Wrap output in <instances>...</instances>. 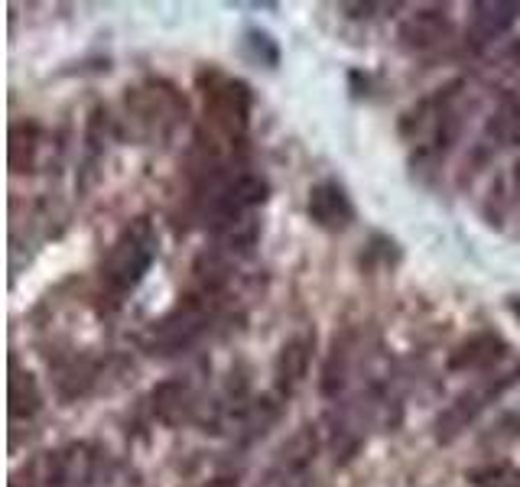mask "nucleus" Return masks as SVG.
<instances>
[{
  "label": "nucleus",
  "instance_id": "obj_1",
  "mask_svg": "<svg viewBox=\"0 0 520 487\" xmlns=\"http://www.w3.org/2000/svg\"><path fill=\"white\" fill-rule=\"evenodd\" d=\"M156 231L147 218H137L117 234V241L111 244L108 257H104L101 267V283L108 286V293L124 296L130 289H137L140 280L147 276V270L156 260Z\"/></svg>",
  "mask_w": 520,
  "mask_h": 487
},
{
  "label": "nucleus",
  "instance_id": "obj_2",
  "mask_svg": "<svg viewBox=\"0 0 520 487\" xmlns=\"http://www.w3.org/2000/svg\"><path fill=\"white\" fill-rule=\"evenodd\" d=\"M212 293L208 289H202L199 296H189V299H182L179 306L163 315L160 322H153L150 328V335H147V345L153 348V354L160 351V354H173L179 348H186L195 341V335L202 332L205 322H208V315H212Z\"/></svg>",
  "mask_w": 520,
  "mask_h": 487
},
{
  "label": "nucleus",
  "instance_id": "obj_3",
  "mask_svg": "<svg viewBox=\"0 0 520 487\" xmlns=\"http://www.w3.org/2000/svg\"><path fill=\"white\" fill-rule=\"evenodd\" d=\"M91 475V458L85 449H69V452H43L36 455L30 465L23 468L26 487H69L78 478Z\"/></svg>",
  "mask_w": 520,
  "mask_h": 487
},
{
  "label": "nucleus",
  "instance_id": "obj_4",
  "mask_svg": "<svg viewBox=\"0 0 520 487\" xmlns=\"http://www.w3.org/2000/svg\"><path fill=\"white\" fill-rule=\"evenodd\" d=\"M520 377V367H514L511 374H504L498 384H485V387H478V390H468V393H462L459 400H455L446 413H442L439 419H436V436H439V442H452L455 436H459V432L472 423V419L485 410L488 406V400H494L498 397V393L504 390V387H511L514 380Z\"/></svg>",
  "mask_w": 520,
  "mask_h": 487
},
{
  "label": "nucleus",
  "instance_id": "obj_5",
  "mask_svg": "<svg viewBox=\"0 0 520 487\" xmlns=\"http://www.w3.org/2000/svg\"><path fill=\"white\" fill-rule=\"evenodd\" d=\"M309 218L325 231H345L355 221V205L338 182H319L309 189Z\"/></svg>",
  "mask_w": 520,
  "mask_h": 487
},
{
  "label": "nucleus",
  "instance_id": "obj_6",
  "mask_svg": "<svg viewBox=\"0 0 520 487\" xmlns=\"http://www.w3.org/2000/svg\"><path fill=\"white\" fill-rule=\"evenodd\" d=\"M208 101H212L215 124L225 127L228 134H241L247 127V114H251V95H247L244 82H231L225 78L218 88L208 91Z\"/></svg>",
  "mask_w": 520,
  "mask_h": 487
},
{
  "label": "nucleus",
  "instance_id": "obj_7",
  "mask_svg": "<svg viewBox=\"0 0 520 487\" xmlns=\"http://www.w3.org/2000/svg\"><path fill=\"white\" fill-rule=\"evenodd\" d=\"M520 20V4L514 0H481L472 7V33L478 43L501 39Z\"/></svg>",
  "mask_w": 520,
  "mask_h": 487
},
{
  "label": "nucleus",
  "instance_id": "obj_8",
  "mask_svg": "<svg viewBox=\"0 0 520 487\" xmlns=\"http://www.w3.org/2000/svg\"><path fill=\"white\" fill-rule=\"evenodd\" d=\"M319 449V436L312 426H303L290 442H283V449L277 452V475L283 481H296L306 475V468L312 465Z\"/></svg>",
  "mask_w": 520,
  "mask_h": 487
},
{
  "label": "nucleus",
  "instance_id": "obj_9",
  "mask_svg": "<svg viewBox=\"0 0 520 487\" xmlns=\"http://www.w3.org/2000/svg\"><path fill=\"white\" fill-rule=\"evenodd\" d=\"M504 341L494 332H481L475 338H468L465 345H459L449 358V371H481V367H491L504 354Z\"/></svg>",
  "mask_w": 520,
  "mask_h": 487
},
{
  "label": "nucleus",
  "instance_id": "obj_10",
  "mask_svg": "<svg viewBox=\"0 0 520 487\" xmlns=\"http://www.w3.org/2000/svg\"><path fill=\"white\" fill-rule=\"evenodd\" d=\"M309 354H312V341L309 338H293L286 341L277 354V364H273V374H277V387L283 393H293L309 371Z\"/></svg>",
  "mask_w": 520,
  "mask_h": 487
},
{
  "label": "nucleus",
  "instance_id": "obj_11",
  "mask_svg": "<svg viewBox=\"0 0 520 487\" xmlns=\"http://www.w3.org/2000/svg\"><path fill=\"white\" fill-rule=\"evenodd\" d=\"M485 143L488 147H517L520 143V91L507 95L498 104V111L491 114Z\"/></svg>",
  "mask_w": 520,
  "mask_h": 487
},
{
  "label": "nucleus",
  "instance_id": "obj_12",
  "mask_svg": "<svg viewBox=\"0 0 520 487\" xmlns=\"http://www.w3.org/2000/svg\"><path fill=\"white\" fill-rule=\"evenodd\" d=\"M446 36H449V23H446V17H439L436 10L416 13V17H410L400 30V39L410 49H433Z\"/></svg>",
  "mask_w": 520,
  "mask_h": 487
},
{
  "label": "nucleus",
  "instance_id": "obj_13",
  "mask_svg": "<svg viewBox=\"0 0 520 487\" xmlns=\"http://www.w3.org/2000/svg\"><path fill=\"white\" fill-rule=\"evenodd\" d=\"M43 406V397H39V387L33 374L13 371L10 377V416L13 419H33Z\"/></svg>",
  "mask_w": 520,
  "mask_h": 487
},
{
  "label": "nucleus",
  "instance_id": "obj_14",
  "mask_svg": "<svg viewBox=\"0 0 520 487\" xmlns=\"http://www.w3.org/2000/svg\"><path fill=\"white\" fill-rule=\"evenodd\" d=\"M153 410L163 423H179L189 410V387L179 384V380H169V384L153 390Z\"/></svg>",
  "mask_w": 520,
  "mask_h": 487
},
{
  "label": "nucleus",
  "instance_id": "obj_15",
  "mask_svg": "<svg viewBox=\"0 0 520 487\" xmlns=\"http://www.w3.org/2000/svg\"><path fill=\"white\" fill-rule=\"evenodd\" d=\"M472 487H520V468L514 465H485L468 471Z\"/></svg>",
  "mask_w": 520,
  "mask_h": 487
},
{
  "label": "nucleus",
  "instance_id": "obj_16",
  "mask_svg": "<svg viewBox=\"0 0 520 487\" xmlns=\"http://www.w3.org/2000/svg\"><path fill=\"white\" fill-rule=\"evenodd\" d=\"M205 487H238V481L234 478H215V481H208Z\"/></svg>",
  "mask_w": 520,
  "mask_h": 487
},
{
  "label": "nucleus",
  "instance_id": "obj_17",
  "mask_svg": "<svg viewBox=\"0 0 520 487\" xmlns=\"http://www.w3.org/2000/svg\"><path fill=\"white\" fill-rule=\"evenodd\" d=\"M511 309H514V312H517V315H520V302H517V299H514V302H511Z\"/></svg>",
  "mask_w": 520,
  "mask_h": 487
}]
</instances>
